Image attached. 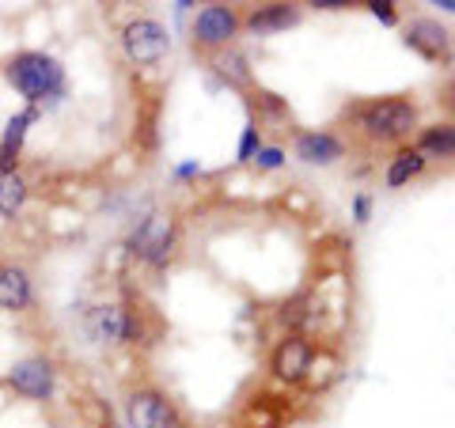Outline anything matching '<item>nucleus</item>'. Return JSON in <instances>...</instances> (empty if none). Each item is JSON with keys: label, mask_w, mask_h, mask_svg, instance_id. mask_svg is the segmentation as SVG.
<instances>
[{"label": "nucleus", "mask_w": 455, "mask_h": 428, "mask_svg": "<svg viewBox=\"0 0 455 428\" xmlns=\"http://www.w3.org/2000/svg\"><path fill=\"white\" fill-rule=\"evenodd\" d=\"M353 130L361 140L376 148H403L410 137L421 130V114L418 103L406 95H383V99H368V103L353 107L349 114Z\"/></svg>", "instance_id": "obj_1"}, {"label": "nucleus", "mask_w": 455, "mask_h": 428, "mask_svg": "<svg viewBox=\"0 0 455 428\" xmlns=\"http://www.w3.org/2000/svg\"><path fill=\"white\" fill-rule=\"evenodd\" d=\"M179 247H182V224L167 209H156L148 217H140L130 239H125V250L148 269H167L179 258Z\"/></svg>", "instance_id": "obj_2"}, {"label": "nucleus", "mask_w": 455, "mask_h": 428, "mask_svg": "<svg viewBox=\"0 0 455 428\" xmlns=\"http://www.w3.org/2000/svg\"><path fill=\"white\" fill-rule=\"evenodd\" d=\"M8 80L31 107L65 95V68H61V61L50 57V53H38V50H27V53L12 57L8 61Z\"/></svg>", "instance_id": "obj_3"}, {"label": "nucleus", "mask_w": 455, "mask_h": 428, "mask_svg": "<svg viewBox=\"0 0 455 428\" xmlns=\"http://www.w3.org/2000/svg\"><path fill=\"white\" fill-rule=\"evenodd\" d=\"M88 330L103 345H137L148 341V311L137 304H99L88 319Z\"/></svg>", "instance_id": "obj_4"}, {"label": "nucleus", "mask_w": 455, "mask_h": 428, "mask_svg": "<svg viewBox=\"0 0 455 428\" xmlns=\"http://www.w3.org/2000/svg\"><path fill=\"white\" fill-rule=\"evenodd\" d=\"M239 35H243V12L235 4H205L197 8V16L190 23V46L194 53H205V57L235 46Z\"/></svg>", "instance_id": "obj_5"}, {"label": "nucleus", "mask_w": 455, "mask_h": 428, "mask_svg": "<svg viewBox=\"0 0 455 428\" xmlns=\"http://www.w3.org/2000/svg\"><path fill=\"white\" fill-rule=\"evenodd\" d=\"M118 42H122L125 61L137 65V68L160 65L164 57L171 53V35H167V27L156 20V16H133L130 23L122 27Z\"/></svg>", "instance_id": "obj_6"}, {"label": "nucleus", "mask_w": 455, "mask_h": 428, "mask_svg": "<svg viewBox=\"0 0 455 428\" xmlns=\"http://www.w3.org/2000/svg\"><path fill=\"white\" fill-rule=\"evenodd\" d=\"M315 356H319L315 341L300 330H292L277 341L274 353H269V376L277 383H284V387H300V383H307L311 372H315Z\"/></svg>", "instance_id": "obj_7"}, {"label": "nucleus", "mask_w": 455, "mask_h": 428, "mask_svg": "<svg viewBox=\"0 0 455 428\" xmlns=\"http://www.w3.org/2000/svg\"><path fill=\"white\" fill-rule=\"evenodd\" d=\"M125 424L130 428H187L175 398L160 387H133L125 394Z\"/></svg>", "instance_id": "obj_8"}, {"label": "nucleus", "mask_w": 455, "mask_h": 428, "mask_svg": "<svg viewBox=\"0 0 455 428\" xmlns=\"http://www.w3.org/2000/svg\"><path fill=\"white\" fill-rule=\"evenodd\" d=\"M8 387L20 398H31V402H50L57 391V364L50 356H23V361L12 364L8 372Z\"/></svg>", "instance_id": "obj_9"}, {"label": "nucleus", "mask_w": 455, "mask_h": 428, "mask_svg": "<svg viewBox=\"0 0 455 428\" xmlns=\"http://www.w3.org/2000/svg\"><path fill=\"white\" fill-rule=\"evenodd\" d=\"M292 152L304 167H334L338 160H346V140L331 130H304L296 133Z\"/></svg>", "instance_id": "obj_10"}, {"label": "nucleus", "mask_w": 455, "mask_h": 428, "mask_svg": "<svg viewBox=\"0 0 455 428\" xmlns=\"http://www.w3.org/2000/svg\"><path fill=\"white\" fill-rule=\"evenodd\" d=\"M35 304V281H31V269L20 266V262H4L0 266V311L8 315H20Z\"/></svg>", "instance_id": "obj_11"}, {"label": "nucleus", "mask_w": 455, "mask_h": 428, "mask_svg": "<svg viewBox=\"0 0 455 428\" xmlns=\"http://www.w3.org/2000/svg\"><path fill=\"white\" fill-rule=\"evenodd\" d=\"M296 23H300V4H259V8L243 12V31L254 38L281 35Z\"/></svg>", "instance_id": "obj_12"}, {"label": "nucleus", "mask_w": 455, "mask_h": 428, "mask_svg": "<svg viewBox=\"0 0 455 428\" xmlns=\"http://www.w3.org/2000/svg\"><path fill=\"white\" fill-rule=\"evenodd\" d=\"M406 46L418 50L421 57H429V61H440V57L448 61V53H451V31H448V27H440L436 20H414V23L406 27Z\"/></svg>", "instance_id": "obj_13"}, {"label": "nucleus", "mask_w": 455, "mask_h": 428, "mask_svg": "<svg viewBox=\"0 0 455 428\" xmlns=\"http://www.w3.org/2000/svg\"><path fill=\"white\" fill-rule=\"evenodd\" d=\"M209 68L228 83V88H235V91H247L251 83H254L251 61H247V53L239 50V46H228V50H220V53H212V57H209Z\"/></svg>", "instance_id": "obj_14"}, {"label": "nucleus", "mask_w": 455, "mask_h": 428, "mask_svg": "<svg viewBox=\"0 0 455 428\" xmlns=\"http://www.w3.org/2000/svg\"><path fill=\"white\" fill-rule=\"evenodd\" d=\"M425 170H429V160H425L414 145H403V148H395V155L387 160V175H383V182H387L391 190H398V186H406V182L421 178Z\"/></svg>", "instance_id": "obj_15"}, {"label": "nucleus", "mask_w": 455, "mask_h": 428, "mask_svg": "<svg viewBox=\"0 0 455 428\" xmlns=\"http://www.w3.org/2000/svg\"><path fill=\"white\" fill-rule=\"evenodd\" d=\"M425 160H451L455 152V130L451 122H436V125H425L418 130V145H414Z\"/></svg>", "instance_id": "obj_16"}, {"label": "nucleus", "mask_w": 455, "mask_h": 428, "mask_svg": "<svg viewBox=\"0 0 455 428\" xmlns=\"http://www.w3.org/2000/svg\"><path fill=\"white\" fill-rule=\"evenodd\" d=\"M27 197H31V186H27V178L20 170L0 175V217H16V212L27 205Z\"/></svg>", "instance_id": "obj_17"}, {"label": "nucleus", "mask_w": 455, "mask_h": 428, "mask_svg": "<svg viewBox=\"0 0 455 428\" xmlns=\"http://www.w3.org/2000/svg\"><path fill=\"white\" fill-rule=\"evenodd\" d=\"M35 122H38V107L20 110L16 118H8V130H4V140H0V145H8V148H23L27 125H35Z\"/></svg>", "instance_id": "obj_18"}, {"label": "nucleus", "mask_w": 455, "mask_h": 428, "mask_svg": "<svg viewBox=\"0 0 455 428\" xmlns=\"http://www.w3.org/2000/svg\"><path fill=\"white\" fill-rule=\"evenodd\" d=\"M259 148H262V130H259V125H247V130H243V137H239V148H235V160L239 163H251L254 160V155H259Z\"/></svg>", "instance_id": "obj_19"}, {"label": "nucleus", "mask_w": 455, "mask_h": 428, "mask_svg": "<svg viewBox=\"0 0 455 428\" xmlns=\"http://www.w3.org/2000/svg\"><path fill=\"white\" fill-rule=\"evenodd\" d=\"M284 160H289V152H284L281 145H262V148H259V155H254L251 163L259 167V170H277Z\"/></svg>", "instance_id": "obj_20"}, {"label": "nucleus", "mask_w": 455, "mask_h": 428, "mask_svg": "<svg viewBox=\"0 0 455 428\" xmlns=\"http://www.w3.org/2000/svg\"><path fill=\"white\" fill-rule=\"evenodd\" d=\"M372 220V194H357L353 197V224H368Z\"/></svg>", "instance_id": "obj_21"}, {"label": "nucleus", "mask_w": 455, "mask_h": 428, "mask_svg": "<svg viewBox=\"0 0 455 428\" xmlns=\"http://www.w3.org/2000/svg\"><path fill=\"white\" fill-rule=\"evenodd\" d=\"M368 8H372V16L376 20H383V23H398V16H395V4H387V0H372V4H368Z\"/></svg>", "instance_id": "obj_22"}, {"label": "nucleus", "mask_w": 455, "mask_h": 428, "mask_svg": "<svg viewBox=\"0 0 455 428\" xmlns=\"http://www.w3.org/2000/svg\"><path fill=\"white\" fill-rule=\"evenodd\" d=\"M197 170H202V163H182L175 175H179V178H190V175H197Z\"/></svg>", "instance_id": "obj_23"}, {"label": "nucleus", "mask_w": 455, "mask_h": 428, "mask_svg": "<svg viewBox=\"0 0 455 428\" xmlns=\"http://www.w3.org/2000/svg\"><path fill=\"white\" fill-rule=\"evenodd\" d=\"M103 428H114V424H110V421H107V424H103Z\"/></svg>", "instance_id": "obj_24"}]
</instances>
